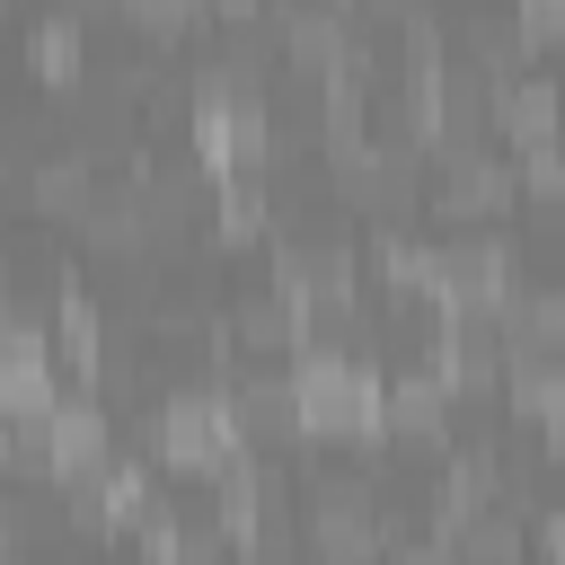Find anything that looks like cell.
Wrapping results in <instances>:
<instances>
[{
    "label": "cell",
    "instance_id": "obj_10",
    "mask_svg": "<svg viewBox=\"0 0 565 565\" xmlns=\"http://www.w3.org/2000/svg\"><path fill=\"white\" fill-rule=\"evenodd\" d=\"M441 424H450V388H441V371H433V380L415 371V380L388 388V433H397V441H424V450H433Z\"/></svg>",
    "mask_w": 565,
    "mask_h": 565
},
{
    "label": "cell",
    "instance_id": "obj_9",
    "mask_svg": "<svg viewBox=\"0 0 565 565\" xmlns=\"http://www.w3.org/2000/svg\"><path fill=\"white\" fill-rule=\"evenodd\" d=\"M230 415H238V441H256V450H274V441L300 433L291 380H238V388H230Z\"/></svg>",
    "mask_w": 565,
    "mask_h": 565
},
{
    "label": "cell",
    "instance_id": "obj_12",
    "mask_svg": "<svg viewBox=\"0 0 565 565\" xmlns=\"http://www.w3.org/2000/svg\"><path fill=\"white\" fill-rule=\"evenodd\" d=\"M450 547H459V565H521V521L468 512V521H450Z\"/></svg>",
    "mask_w": 565,
    "mask_h": 565
},
{
    "label": "cell",
    "instance_id": "obj_7",
    "mask_svg": "<svg viewBox=\"0 0 565 565\" xmlns=\"http://www.w3.org/2000/svg\"><path fill=\"white\" fill-rule=\"evenodd\" d=\"M556 124H565V88H556V79H503V88H494V132H503V141L547 150Z\"/></svg>",
    "mask_w": 565,
    "mask_h": 565
},
{
    "label": "cell",
    "instance_id": "obj_17",
    "mask_svg": "<svg viewBox=\"0 0 565 565\" xmlns=\"http://www.w3.org/2000/svg\"><path fill=\"white\" fill-rule=\"evenodd\" d=\"M397 565H459V547H450V539H406Z\"/></svg>",
    "mask_w": 565,
    "mask_h": 565
},
{
    "label": "cell",
    "instance_id": "obj_14",
    "mask_svg": "<svg viewBox=\"0 0 565 565\" xmlns=\"http://www.w3.org/2000/svg\"><path fill=\"white\" fill-rule=\"evenodd\" d=\"M35 71H44L53 88H79V26H71V18H44V26H35Z\"/></svg>",
    "mask_w": 565,
    "mask_h": 565
},
{
    "label": "cell",
    "instance_id": "obj_3",
    "mask_svg": "<svg viewBox=\"0 0 565 565\" xmlns=\"http://www.w3.org/2000/svg\"><path fill=\"white\" fill-rule=\"evenodd\" d=\"M309 547L327 565H371L380 556V494L362 486H318L309 494Z\"/></svg>",
    "mask_w": 565,
    "mask_h": 565
},
{
    "label": "cell",
    "instance_id": "obj_16",
    "mask_svg": "<svg viewBox=\"0 0 565 565\" xmlns=\"http://www.w3.org/2000/svg\"><path fill=\"white\" fill-rule=\"evenodd\" d=\"M124 9H132L141 26H185V18L203 9V0H124Z\"/></svg>",
    "mask_w": 565,
    "mask_h": 565
},
{
    "label": "cell",
    "instance_id": "obj_1",
    "mask_svg": "<svg viewBox=\"0 0 565 565\" xmlns=\"http://www.w3.org/2000/svg\"><path fill=\"white\" fill-rule=\"evenodd\" d=\"M150 441H159V459H177V468H194V477H221V468L247 450L230 397H168L159 424H150Z\"/></svg>",
    "mask_w": 565,
    "mask_h": 565
},
{
    "label": "cell",
    "instance_id": "obj_8",
    "mask_svg": "<svg viewBox=\"0 0 565 565\" xmlns=\"http://www.w3.org/2000/svg\"><path fill=\"white\" fill-rule=\"evenodd\" d=\"M494 327H503L512 362H556L565 353V291H512L494 309Z\"/></svg>",
    "mask_w": 565,
    "mask_h": 565
},
{
    "label": "cell",
    "instance_id": "obj_18",
    "mask_svg": "<svg viewBox=\"0 0 565 565\" xmlns=\"http://www.w3.org/2000/svg\"><path fill=\"white\" fill-rule=\"evenodd\" d=\"M539 547H547V565H565V512H547V521H539Z\"/></svg>",
    "mask_w": 565,
    "mask_h": 565
},
{
    "label": "cell",
    "instance_id": "obj_19",
    "mask_svg": "<svg viewBox=\"0 0 565 565\" xmlns=\"http://www.w3.org/2000/svg\"><path fill=\"white\" fill-rule=\"evenodd\" d=\"M79 9H97V0H62V18H79Z\"/></svg>",
    "mask_w": 565,
    "mask_h": 565
},
{
    "label": "cell",
    "instance_id": "obj_6",
    "mask_svg": "<svg viewBox=\"0 0 565 565\" xmlns=\"http://www.w3.org/2000/svg\"><path fill=\"white\" fill-rule=\"evenodd\" d=\"M44 459H53L62 486H71V477H97V468H106V406L62 397V406L44 415Z\"/></svg>",
    "mask_w": 565,
    "mask_h": 565
},
{
    "label": "cell",
    "instance_id": "obj_5",
    "mask_svg": "<svg viewBox=\"0 0 565 565\" xmlns=\"http://www.w3.org/2000/svg\"><path fill=\"white\" fill-rule=\"evenodd\" d=\"M512 203V168L503 159H486L477 141L468 150H441V212L450 221H486V212H503Z\"/></svg>",
    "mask_w": 565,
    "mask_h": 565
},
{
    "label": "cell",
    "instance_id": "obj_15",
    "mask_svg": "<svg viewBox=\"0 0 565 565\" xmlns=\"http://www.w3.org/2000/svg\"><path fill=\"white\" fill-rule=\"evenodd\" d=\"M212 212H221V238H256V230H265V212H274V203H265V185H256V177H230V185H221V203H212Z\"/></svg>",
    "mask_w": 565,
    "mask_h": 565
},
{
    "label": "cell",
    "instance_id": "obj_2",
    "mask_svg": "<svg viewBox=\"0 0 565 565\" xmlns=\"http://www.w3.org/2000/svg\"><path fill=\"white\" fill-rule=\"evenodd\" d=\"M335 177H344V203H353V212L406 221V212H415V177H424V159H415L406 141H362L353 159H335Z\"/></svg>",
    "mask_w": 565,
    "mask_h": 565
},
{
    "label": "cell",
    "instance_id": "obj_13",
    "mask_svg": "<svg viewBox=\"0 0 565 565\" xmlns=\"http://www.w3.org/2000/svg\"><path fill=\"white\" fill-rule=\"evenodd\" d=\"M35 203H44L53 221H88V212H97V185H88L79 159H44V168H35Z\"/></svg>",
    "mask_w": 565,
    "mask_h": 565
},
{
    "label": "cell",
    "instance_id": "obj_11",
    "mask_svg": "<svg viewBox=\"0 0 565 565\" xmlns=\"http://www.w3.org/2000/svg\"><path fill=\"white\" fill-rule=\"evenodd\" d=\"M512 397L539 415V433H547V450L565 459V353L556 362H512Z\"/></svg>",
    "mask_w": 565,
    "mask_h": 565
},
{
    "label": "cell",
    "instance_id": "obj_4",
    "mask_svg": "<svg viewBox=\"0 0 565 565\" xmlns=\"http://www.w3.org/2000/svg\"><path fill=\"white\" fill-rule=\"evenodd\" d=\"M282 53H291V71H362V44H353V18L344 9H291L282 18Z\"/></svg>",
    "mask_w": 565,
    "mask_h": 565
}]
</instances>
